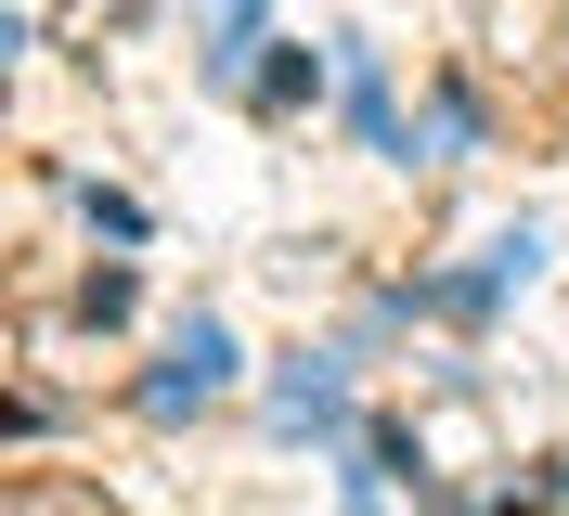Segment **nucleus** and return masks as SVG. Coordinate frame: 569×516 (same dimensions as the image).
<instances>
[{
  "label": "nucleus",
  "instance_id": "f257e3e1",
  "mask_svg": "<svg viewBox=\"0 0 569 516\" xmlns=\"http://www.w3.org/2000/svg\"><path fill=\"white\" fill-rule=\"evenodd\" d=\"M220 375H233V336H220V323H194V336H181V362L156 375V413H181L194 387H220Z\"/></svg>",
  "mask_w": 569,
  "mask_h": 516
},
{
  "label": "nucleus",
  "instance_id": "f03ea898",
  "mask_svg": "<svg viewBox=\"0 0 569 516\" xmlns=\"http://www.w3.org/2000/svg\"><path fill=\"white\" fill-rule=\"evenodd\" d=\"M0 516H117V504H104V490H78V478H13Z\"/></svg>",
  "mask_w": 569,
  "mask_h": 516
},
{
  "label": "nucleus",
  "instance_id": "7ed1b4c3",
  "mask_svg": "<svg viewBox=\"0 0 569 516\" xmlns=\"http://www.w3.org/2000/svg\"><path fill=\"white\" fill-rule=\"evenodd\" d=\"M311 413H337V375H323V362H311V375H284V426H311Z\"/></svg>",
  "mask_w": 569,
  "mask_h": 516
}]
</instances>
